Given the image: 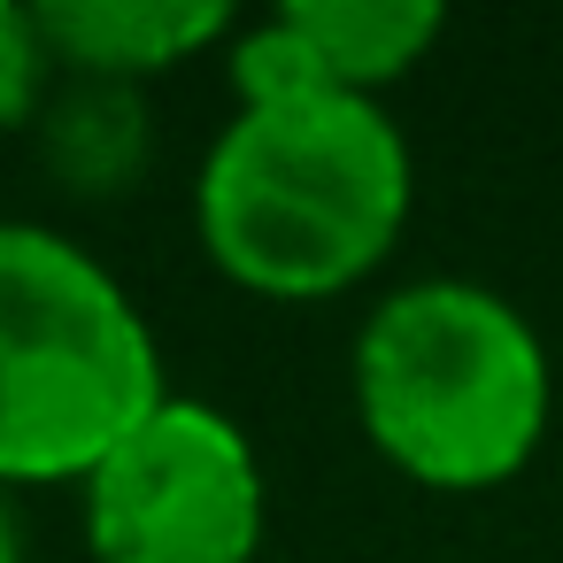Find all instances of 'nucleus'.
I'll list each match as a JSON object with an SVG mask.
<instances>
[{"mask_svg":"<svg viewBox=\"0 0 563 563\" xmlns=\"http://www.w3.org/2000/svg\"><path fill=\"white\" fill-rule=\"evenodd\" d=\"M40 163L63 194L109 201L132 194L155 170V109L140 86H101V78H55L47 109L32 117Z\"/></svg>","mask_w":563,"mask_h":563,"instance_id":"obj_6","label":"nucleus"},{"mask_svg":"<svg viewBox=\"0 0 563 563\" xmlns=\"http://www.w3.org/2000/svg\"><path fill=\"white\" fill-rule=\"evenodd\" d=\"M240 16L224 0H40V40L55 78L101 86H155L217 47H232Z\"/></svg>","mask_w":563,"mask_h":563,"instance_id":"obj_5","label":"nucleus"},{"mask_svg":"<svg viewBox=\"0 0 563 563\" xmlns=\"http://www.w3.org/2000/svg\"><path fill=\"white\" fill-rule=\"evenodd\" d=\"M47 93H55V55L40 40V9L32 0H0V140L32 132Z\"/></svg>","mask_w":563,"mask_h":563,"instance_id":"obj_8","label":"nucleus"},{"mask_svg":"<svg viewBox=\"0 0 563 563\" xmlns=\"http://www.w3.org/2000/svg\"><path fill=\"white\" fill-rule=\"evenodd\" d=\"M417 209V155L386 101L309 93L255 101L209 140L194 170L201 255L263 301L355 294Z\"/></svg>","mask_w":563,"mask_h":563,"instance_id":"obj_1","label":"nucleus"},{"mask_svg":"<svg viewBox=\"0 0 563 563\" xmlns=\"http://www.w3.org/2000/svg\"><path fill=\"white\" fill-rule=\"evenodd\" d=\"M278 24L309 47L332 93L378 101L440 47L448 9H432V0H286Z\"/></svg>","mask_w":563,"mask_h":563,"instance_id":"obj_7","label":"nucleus"},{"mask_svg":"<svg viewBox=\"0 0 563 563\" xmlns=\"http://www.w3.org/2000/svg\"><path fill=\"white\" fill-rule=\"evenodd\" d=\"M163 394V340L132 286L70 232L0 217V494H78Z\"/></svg>","mask_w":563,"mask_h":563,"instance_id":"obj_3","label":"nucleus"},{"mask_svg":"<svg viewBox=\"0 0 563 563\" xmlns=\"http://www.w3.org/2000/svg\"><path fill=\"white\" fill-rule=\"evenodd\" d=\"M0 563H24V532H16V494H0Z\"/></svg>","mask_w":563,"mask_h":563,"instance_id":"obj_9","label":"nucleus"},{"mask_svg":"<svg viewBox=\"0 0 563 563\" xmlns=\"http://www.w3.org/2000/svg\"><path fill=\"white\" fill-rule=\"evenodd\" d=\"M93 563H255L271 478L247 424L201 394H163L78 486Z\"/></svg>","mask_w":563,"mask_h":563,"instance_id":"obj_4","label":"nucleus"},{"mask_svg":"<svg viewBox=\"0 0 563 563\" xmlns=\"http://www.w3.org/2000/svg\"><path fill=\"white\" fill-rule=\"evenodd\" d=\"M347 394L363 440L424 494L509 486L555 417L532 317L478 278H409L355 324Z\"/></svg>","mask_w":563,"mask_h":563,"instance_id":"obj_2","label":"nucleus"}]
</instances>
